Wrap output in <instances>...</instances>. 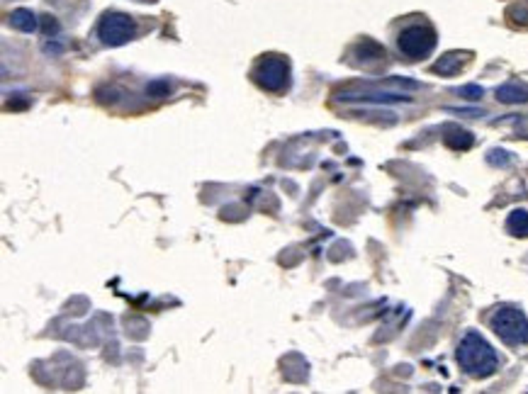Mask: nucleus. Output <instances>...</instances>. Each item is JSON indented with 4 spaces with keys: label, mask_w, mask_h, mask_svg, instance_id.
Masks as SVG:
<instances>
[{
    "label": "nucleus",
    "mask_w": 528,
    "mask_h": 394,
    "mask_svg": "<svg viewBox=\"0 0 528 394\" xmlns=\"http://www.w3.org/2000/svg\"><path fill=\"white\" fill-rule=\"evenodd\" d=\"M492 329L509 346L528 343V319L516 307H499L492 316Z\"/></svg>",
    "instance_id": "f03ea898"
},
{
    "label": "nucleus",
    "mask_w": 528,
    "mask_h": 394,
    "mask_svg": "<svg viewBox=\"0 0 528 394\" xmlns=\"http://www.w3.org/2000/svg\"><path fill=\"white\" fill-rule=\"evenodd\" d=\"M507 17L514 27H528V8L523 5H512L507 10Z\"/></svg>",
    "instance_id": "f8f14e48"
},
{
    "label": "nucleus",
    "mask_w": 528,
    "mask_h": 394,
    "mask_svg": "<svg viewBox=\"0 0 528 394\" xmlns=\"http://www.w3.org/2000/svg\"><path fill=\"white\" fill-rule=\"evenodd\" d=\"M458 95H463L465 100H480V97L485 95V91H482L480 86H463L458 91Z\"/></svg>",
    "instance_id": "2eb2a0df"
},
{
    "label": "nucleus",
    "mask_w": 528,
    "mask_h": 394,
    "mask_svg": "<svg viewBox=\"0 0 528 394\" xmlns=\"http://www.w3.org/2000/svg\"><path fill=\"white\" fill-rule=\"evenodd\" d=\"M146 93L154 97H163L171 93V86H168V80H154V83H149L146 86Z\"/></svg>",
    "instance_id": "4468645a"
},
{
    "label": "nucleus",
    "mask_w": 528,
    "mask_h": 394,
    "mask_svg": "<svg viewBox=\"0 0 528 394\" xmlns=\"http://www.w3.org/2000/svg\"><path fill=\"white\" fill-rule=\"evenodd\" d=\"M256 86L268 93H283L290 86V64L280 56H263L251 71Z\"/></svg>",
    "instance_id": "7ed1b4c3"
},
{
    "label": "nucleus",
    "mask_w": 528,
    "mask_h": 394,
    "mask_svg": "<svg viewBox=\"0 0 528 394\" xmlns=\"http://www.w3.org/2000/svg\"><path fill=\"white\" fill-rule=\"evenodd\" d=\"M458 362L463 373H468L470 378H490L499 368V358H496L494 348L482 338L477 331H470L463 336V341L458 346Z\"/></svg>",
    "instance_id": "f257e3e1"
},
{
    "label": "nucleus",
    "mask_w": 528,
    "mask_h": 394,
    "mask_svg": "<svg viewBox=\"0 0 528 394\" xmlns=\"http://www.w3.org/2000/svg\"><path fill=\"white\" fill-rule=\"evenodd\" d=\"M468 56H470V54H465V51L443 54L441 59H438L436 64L431 66V71H433V73H438V76H455V73H460V69L465 66Z\"/></svg>",
    "instance_id": "0eeeda50"
},
{
    "label": "nucleus",
    "mask_w": 528,
    "mask_h": 394,
    "mask_svg": "<svg viewBox=\"0 0 528 394\" xmlns=\"http://www.w3.org/2000/svg\"><path fill=\"white\" fill-rule=\"evenodd\" d=\"M487 163L504 168V165L512 163V154H509V151H502V149H492L490 154H487Z\"/></svg>",
    "instance_id": "ddd939ff"
},
{
    "label": "nucleus",
    "mask_w": 528,
    "mask_h": 394,
    "mask_svg": "<svg viewBox=\"0 0 528 394\" xmlns=\"http://www.w3.org/2000/svg\"><path fill=\"white\" fill-rule=\"evenodd\" d=\"M10 25L15 27L17 32H27V34H32L37 32V15H34L32 10H27V8H17V10L10 12Z\"/></svg>",
    "instance_id": "6e6552de"
},
{
    "label": "nucleus",
    "mask_w": 528,
    "mask_h": 394,
    "mask_svg": "<svg viewBox=\"0 0 528 394\" xmlns=\"http://www.w3.org/2000/svg\"><path fill=\"white\" fill-rule=\"evenodd\" d=\"M351 64L356 66H370V64H378V61L384 59V47H380L378 42L373 39H363V42H358L356 47L351 49Z\"/></svg>",
    "instance_id": "423d86ee"
},
{
    "label": "nucleus",
    "mask_w": 528,
    "mask_h": 394,
    "mask_svg": "<svg viewBox=\"0 0 528 394\" xmlns=\"http://www.w3.org/2000/svg\"><path fill=\"white\" fill-rule=\"evenodd\" d=\"M443 141H446V146L453 151H465L472 146V134L468 132V129H460V127H448L446 129V134H443Z\"/></svg>",
    "instance_id": "1a4fd4ad"
},
{
    "label": "nucleus",
    "mask_w": 528,
    "mask_h": 394,
    "mask_svg": "<svg viewBox=\"0 0 528 394\" xmlns=\"http://www.w3.org/2000/svg\"><path fill=\"white\" fill-rule=\"evenodd\" d=\"M507 229L512 231L514 236H518V239L528 236V212L526 209H514V212L509 214Z\"/></svg>",
    "instance_id": "9b49d317"
},
{
    "label": "nucleus",
    "mask_w": 528,
    "mask_h": 394,
    "mask_svg": "<svg viewBox=\"0 0 528 394\" xmlns=\"http://www.w3.org/2000/svg\"><path fill=\"white\" fill-rule=\"evenodd\" d=\"M137 34V25L124 12H105L97 22V39L105 47H122Z\"/></svg>",
    "instance_id": "39448f33"
},
{
    "label": "nucleus",
    "mask_w": 528,
    "mask_h": 394,
    "mask_svg": "<svg viewBox=\"0 0 528 394\" xmlns=\"http://www.w3.org/2000/svg\"><path fill=\"white\" fill-rule=\"evenodd\" d=\"M496 100L504 105H521V102H528V88L518 86V83H507V86L496 88Z\"/></svg>",
    "instance_id": "9d476101"
},
{
    "label": "nucleus",
    "mask_w": 528,
    "mask_h": 394,
    "mask_svg": "<svg viewBox=\"0 0 528 394\" xmlns=\"http://www.w3.org/2000/svg\"><path fill=\"white\" fill-rule=\"evenodd\" d=\"M56 30H59V25H56V20H54V17H44V32L51 34V32H56Z\"/></svg>",
    "instance_id": "dca6fc26"
},
{
    "label": "nucleus",
    "mask_w": 528,
    "mask_h": 394,
    "mask_svg": "<svg viewBox=\"0 0 528 394\" xmlns=\"http://www.w3.org/2000/svg\"><path fill=\"white\" fill-rule=\"evenodd\" d=\"M433 47H436V32L428 25H409L397 37V49L411 61L428 56L433 51Z\"/></svg>",
    "instance_id": "20e7f679"
}]
</instances>
